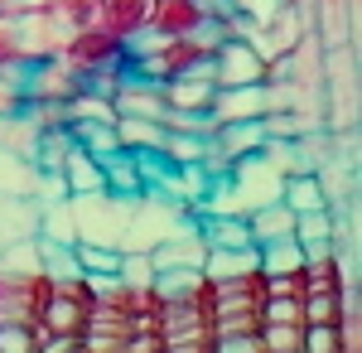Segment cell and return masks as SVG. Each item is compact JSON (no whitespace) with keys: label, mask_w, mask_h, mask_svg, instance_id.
Masks as SVG:
<instances>
[{"label":"cell","mask_w":362,"mask_h":353,"mask_svg":"<svg viewBox=\"0 0 362 353\" xmlns=\"http://www.w3.org/2000/svg\"><path fill=\"white\" fill-rule=\"evenodd\" d=\"M58 58H63L78 78H87V73H102V68H121V63H126V39L107 34L97 20H83V25L63 29Z\"/></svg>","instance_id":"1"},{"label":"cell","mask_w":362,"mask_h":353,"mask_svg":"<svg viewBox=\"0 0 362 353\" xmlns=\"http://www.w3.org/2000/svg\"><path fill=\"white\" fill-rule=\"evenodd\" d=\"M49 300H54V276H44V271L5 276V286H0V320L39 325L44 310H49Z\"/></svg>","instance_id":"2"},{"label":"cell","mask_w":362,"mask_h":353,"mask_svg":"<svg viewBox=\"0 0 362 353\" xmlns=\"http://www.w3.org/2000/svg\"><path fill=\"white\" fill-rule=\"evenodd\" d=\"M20 87H25V102H68L73 92H83V78L58 54H44V58H34V63H25Z\"/></svg>","instance_id":"3"},{"label":"cell","mask_w":362,"mask_h":353,"mask_svg":"<svg viewBox=\"0 0 362 353\" xmlns=\"http://www.w3.org/2000/svg\"><path fill=\"white\" fill-rule=\"evenodd\" d=\"M208 116L223 126V121H261L266 116V82H237V87H218Z\"/></svg>","instance_id":"4"},{"label":"cell","mask_w":362,"mask_h":353,"mask_svg":"<svg viewBox=\"0 0 362 353\" xmlns=\"http://www.w3.org/2000/svg\"><path fill=\"white\" fill-rule=\"evenodd\" d=\"M213 92H218V82H213V73H208V63H203V68H189V73H179V78H169V82H160V97H165L169 111H208Z\"/></svg>","instance_id":"5"},{"label":"cell","mask_w":362,"mask_h":353,"mask_svg":"<svg viewBox=\"0 0 362 353\" xmlns=\"http://www.w3.org/2000/svg\"><path fill=\"white\" fill-rule=\"evenodd\" d=\"M112 107H116V116H150V121H160V116H165L160 82L126 73V78H121V87L112 92Z\"/></svg>","instance_id":"6"},{"label":"cell","mask_w":362,"mask_h":353,"mask_svg":"<svg viewBox=\"0 0 362 353\" xmlns=\"http://www.w3.org/2000/svg\"><path fill=\"white\" fill-rule=\"evenodd\" d=\"M145 15H150V0H97V10H92V20L126 44L145 34Z\"/></svg>","instance_id":"7"},{"label":"cell","mask_w":362,"mask_h":353,"mask_svg":"<svg viewBox=\"0 0 362 353\" xmlns=\"http://www.w3.org/2000/svg\"><path fill=\"white\" fill-rule=\"evenodd\" d=\"M39 232V203L25 194H5L0 189V247L25 242Z\"/></svg>","instance_id":"8"},{"label":"cell","mask_w":362,"mask_h":353,"mask_svg":"<svg viewBox=\"0 0 362 353\" xmlns=\"http://www.w3.org/2000/svg\"><path fill=\"white\" fill-rule=\"evenodd\" d=\"M247 228H251V242H276V237H295V208L290 203H261L247 213Z\"/></svg>","instance_id":"9"},{"label":"cell","mask_w":362,"mask_h":353,"mask_svg":"<svg viewBox=\"0 0 362 353\" xmlns=\"http://www.w3.org/2000/svg\"><path fill=\"white\" fill-rule=\"evenodd\" d=\"M295 242L305 247V257L334 252V213H329V208H305V213H295Z\"/></svg>","instance_id":"10"},{"label":"cell","mask_w":362,"mask_h":353,"mask_svg":"<svg viewBox=\"0 0 362 353\" xmlns=\"http://www.w3.org/2000/svg\"><path fill=\"white\" fill-rule=\"evenodd\" d=\"M213 145L237 164L242 155H251V150L266 145V131H261V121H223V126L213 131Z\"/></svg>","instance_id":"11"},{"label":"cell","mask_w":362,"mask_h":353,"mask_svg":"<svg viewBox=\"0 0 362 353\" xmlns=\"http://www.w3.org/2000/svg\"><path fill=\"white\" fill-rule=\"evenodd\" d=\"M58 174H63L68 194H97V189H107V184H102V160H97V155H87L78 140H73V150H68V160H63Z\"/></svg>","instance_id":"12"},{"label":"cell","mask_w":362,"mask_h":353,"mask_svg":"<svg viewBox=\"0 0 362 353\" xmlns=\"http://www.w3.org/2000/svg\"><path fill=\"white\" fill-rule=\"evenodd\" d=\"M256 267V247H208V257H203V276L208 281H232V276H242Z\"/></svg>","instance_id":"13"},{"label":"cell","mask_w":362,"mask_h":353,"mask_svg":"<svg viewBox=\"0 0 362 353\" xmlns=\"http://www.w3.org/2000/svg\"><path fill=\"white\" fill-rule=\"evenodd\" d=\"M34 247H39V271L44 276H54V281H63V276H83L73 242H54V237H39V232H34Z\"/></svg>","instance_id":"14"},{"label":"cell","mask_w":362,"mask_h":353,"mask_svg":"<svg viewBox=\"0 0 362 353\" xmlns=\"http://www.w3.org/2000/svg\"><path fill=\"white\" fill-rule=\"evenodd\" d=\"M68 136L78 140L87 155H112V150H121L116 121H68Z\"/></svg>","instance_id":"15"},{"label":"cell","mask_w":362,"mask_h":353,"mask_svg":"<svg viewBox=\"0 0 362 353\" xmlns=\"http://www.w3.org/2000/svg\"><path fill=\"white\" fill-rule=\"evenodd\" d=\"M116 136L126 150H160L165 145V126L150 116H116Z\"/></svg>","instance_id":"16"},{"label":"cell","mask_w":362,"mask_h":353,"mask_svg":"<svg viewBox=\"0 0 362 353\" xmlns=\"http://www.w3.org/2000/svg\"><path fill=\"white\" fill-rule=\"evenodd\" d=\"M39 237H54V242H78V218L68 198L54 203H39Z\"/></svg>","instance_id":"17"},{"label":"cell","mask_w":362,"mask_h":353,"mask_svg":"<svg viewBox=\"0 0 362 353\" xmlns=\"http://www.w3.org/2000/svg\"><path fill=\"white\" fill-rule=\"evenodd\" d=\"M73 252H78V267L87 276H116V267H121V247H112V242H87V237H78Z\"/></svg>","instance_id":"18"},{"label":"cell","mask_w":362,"mask_h":353,"mask_svg":"<svg viewBox=\"0 0 362 353\" xmlns=\"http://www.w3.org/2000/svg\"><path fill=\"white\" fill-rule=\"evenodd\" d=\"M25 63H34V58H29L20 29L10 15H0V73H25Z\"/></svg>","instance_id":"19"},{"label":"cell","mask_w":362,"mask_h":353,"mask_svg":"<svg viewBox=\"0 0 362 353\" xmlns=\"http://www.w3.org/2000/svg\"><path fill=\"white\" fill-rule=\"evenodd\" d=\"M165 150L174 164H194L203 160V150H208V136H194V131H165Z\"/></svg>","instance_id":"20"},{"label":"cell","mask_w":362,"mask_h":353,"mask_svg":"<svg viewBox=\"0 0 362 353\" xmlns=\"http://www.w3.org/2000/svg\"><path fill=\"white\" fill-rule=\"evenodd\" d=\"M266 353H305V325H261Z\"/></svg>","instance_id":"21"},{"label":"cell","mask_w":362,"mask_h":353,"mask_svg":"<svg viewBox=\"0 0 362 353\" xmlns=\"http://www.w3.org/2000/svg\"><path fill=\"white\" fill-rule=\"evenodd\" d=\"M39 334H44V325L0 320V353H39Z\"/></svg>","instance_id":"22"},{"label":"cell","mask_w":362,"mask_h":353,"mask_svg":"<svg viewBox=\"0 0 362 353\" xmlns=\"http://www.w3.org/2000/svg\"><path fill=\"white\" fill-rule=\"evenodd\" d=\"M116 276L126 281V286H150L155 281V262H150V252H140V247H121V267Z\"/></svg>","instance_id":"23"},{"label":"cell","mask_w":362,"mask_h":353,"mask_svg":"<svg viewBox=\"0 0 362 353\" xmlns=\"http://www.w3.org/2000/svg\"><path fill=\"white\" fill-rule=\"evenodd\" d=\"M227 5H232L237 20H247V25H266V20H276L290 0H227Z\"/></svg>","instance_id":"24"},{"label":"cell","mask_w":362,"mask_h":353,"mask_svg":"<svg viewBox=\"0 0 362 353\" xmlns=\"http://www.w3.org/2000/svg\"><path fill=\"white\" fill-rule=\"evenodd\" d=\"M305 353H343L338 325H305Z\"/></svg>","instance_id":"25"},{"label":"cell","mask_w":362,"mask_h":353,"mask_svg":"<svg viewBox=\"0 0 362 353\" xmlns=\"http://www.w3.org/2000/svg\"><path fill=\"white\" fill-rule=\"evenodd\" d=\"M49 10H54L63 25H83V20H92V10H97V0H44Z\"/></svg>","instance_id":"26"},{"label":"cell","mask_w":362,"mask_h":353,"mask_svg":"<svg viewBox=\"0 0 362 353\" xmlns=\"http://www.w3.org/2000/svg\"><path fill=\"white\" fill-rule=\"evenodd\" d=\"M25 107V87H20V73H0V116H15Z\"/></svg>","instance_id":"27"},{"label":"cell","mask_w":362,"mask_h":353,"mask_svg":"<svg viewBox=\"0 0 362 353\" xmlns=\"http://www.w3.org/2000/svg\"><path fill=\"white\" fill-rule=\"evenodd\" d=\"M0 286H5V276H0Z\"/></svg>","instance_id":"28"}]
</instances>
